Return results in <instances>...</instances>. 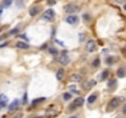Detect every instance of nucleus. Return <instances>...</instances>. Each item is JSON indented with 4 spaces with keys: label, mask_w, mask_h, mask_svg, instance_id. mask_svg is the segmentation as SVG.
<instances>
[{
    "label": "nucleus",
    "mask_w": 126,
    "mask_h": 118,
    "mask_svg": "<svg viewBox=\"0 0 126 118\" xmlns=\"http://www.w3.org/2000/svg\"><path fill=\"white\" fill-rule=\"evenodd\" d=\"M120 102H121V97H113L110 101H109V103H108V107H107V110H108V112H111V111H114L116 107L120 105Z\"/></svg>",
    "instance_id": "obj_1"
},
{
    "label": "nucleus",
    "mask_w": 126,
    "mask_h": 118,
    "mask_svg": "<svg viewBox=\"0 0 126 118\" xmlns=\"http://www.w3.org/2000/svg\"><path fill=\"white\" fill-rule=\"evenodd\" d=\"M54 19H55V12H54V10H53V9L45 10V12L43 14V20L51 22V21H54Z\"/></svg>",
    "instance_id": "obj_2"
},
{
    "label": "nucleus",
    "mask_w": 126,
    "mask_h": 118,
    "mask_svg": "<svg viewBox=\"0 0 126 118\" xmlns=\"http://www.w3.org/2000/svg\"><path fill=\"white\" fill-rule=\"evenodd\" d=\"M64 10H65L66 14H73V12H77L80 10V7L76 4H67V5L64 6Z\"/></svg>",
    "instance_id": "obj_3"
},
{
    "label": "nucleus",
    "mask_w": 126,
    "mask_h": 118,
    "mask_svg": "<svg viewBox=\"0 0 126 118\" xmlns=\"http://www.w3.org/2000/svg\"><path fill=\"white\" fill-rule=\"evenodd\" d=\"M96 48H97L96 41H93V39H89V41H87V43H86V50H87L88 53H92V52H94V50H96Z\"/></svg>",
    "instance_id": "obj_4"
},
{
    "label": "nucleus",
    "mask_w": 126,
    "mask_h": 118,
    "mask_svg": "<svg viewBox=\"0 0 126 118\" xmlns=\"http://www.w3.org/2000/svg\"><path fill=\"white\" fill-rule=\"evenodd\" d=\"M58 62L61 64V65H67V64L70 63V59H69V57H67L66 53H61L60 57L58 58Z\"/></svg>",
    "instance_id": "obj_5"
},
{
    "label": "nucleus",
    "mask_w": 126,
    "mask_h": 118,
    "mask_svg": "<svg viewBox=\"0 0 126 118\" xmlns=\"http://www.w3.org/2000/svg\"><path fill=\"white\" fill-rule=\"evenodd\" d=\"M59 113H60V111H59V110H54V108H49V110H47V111H45V116H47V117H49V118L56 117Z\"/></svg>",
    "instance_id": "obj_6"
},
{
    "label": "nucleus",
    "mask_w": 126,
    "mask_h": 118,
    "mask_svg": "<svg viewBox=\"0 0 126 118\" xmlns=\"http://www.w3.org/2000/svg\"><path fill=\"white\" fill-rule=\"evenodd\" d=\"M66 22L67 24H70V25H75V24H77V21H78V17L77 16H73V15H70V16H67L66 17Z\"/></svg>",
    "instance_id": "obj_7"
},
{
    "label": "nucleus",
    "mask_w": 126,
    "mask_h": 118,
    "mask_svg": "<svg viewBox=\"0 0 126 118\" xmlns=\"http://www.w3.org/2000/svg\"><path fill=\"white\" fill-rule=\"evenodd\" d=\"M39 10H40L39 6H32V7L29 9V15H31V16H36V15L39 12Z\"/></svg>",
    "instance_id": "obj_8"
},
{
    "label": "nucleus",
    "mask_w": 126,
    "mask_h": 118,
    "mask_svg": "<svg viewBox=\"0 0 126 118\" xmlns=\"http://www.w3.org/2000/svg\"><path fill=\"white\" fill-rule=\"evenodd\" d=\"M94 85H96V81L94 80H88L87 82L83 84V87H85V90H89L92 86H94Z\"/></svg>",
    "instance_id": "obj_9"
},
{
    "label": "nucleus",
    "mask_w": 126,
    "mask_h": 118,
    "mask_svg": "<svg viewBox=\"0 0 126 118\" xmlns=\"http://www.w3.org/2000/svg\"><path fill=\"white\" fill-rule=\"evenodd\" d=\"M64 75H65V70L64 69H58V71H56V79L59 81H61L62 79H64Z\"/></svg>",
    "instance_id": "obj_10"
},
{
    "label": "nucleus",
    "mask_w": 126,
    "mask_h": 118,
    "mask_svg": "<svg viewBox=\"0 0 126 118\" xmlns=\"http://www.w3.org/2000/svg\"><path fill=\"white\" fill-rule=\"evenodd\" d=\"M6 105H7V97L5 95H0V108L5 107Z\"/></svg>",
    "instance_id": "obj_11"
},
{
    "label": "nucleus",
    "mask_w": 126,
    "mask_h": 118,
    "mask_svg": "<svg viewBox=\"0 0 126 118\" xmlns=\"http://www.w3.org/2000/svg\"><path fill=\"white\" fill-rule=\"evenodd\" d=\"M116 75H118V78H125L126 76V69L125 68H119L118 71H116Z\"/></svg>",
    "instance_id": "obj_12"
},
{
    "label": "nucleus",
    "mask_w": 126,
    "mask_h": 118,
    "mask_svg": "<svg viewBox=\"0 0 126 118\" xmlns=\"http://www.w3.org/2000/svg\"><path fill=\"white\" fill-rule=\"evenodd\" d=\"M16 47L20 48V49H28V48H29V46H28L27 43H23V42H17V43H16Z\"/></svg>",
    "instance_id": "obj_13"
},
{
    "label": "nucleus",
    "mask_w": 126,
    "mask_h": 118,
    "mask_svg": "<svg viewBox=\"0 0 126 118\" xmlns=\"http://www.w3.org/2000/svg\"><path fill=\"white\" fill-rule=\"evenodd\" d=\"M83 102H85V100H83L82 97H77L75 101H73V105H75L76 107H80V106L83 105Z\"/></svg>",
    "instance_id": "obj_14"
},
{
    "label": "nucleus",
    "mask_w": 126,
    "mask_h": 118,
    "mask_svg": "<svg viewBox=\"0 0 126 118\" xmlns=\"http://www.w3.org/2000/svg\"><path fill=\"white\" fill-rule=\"evenodd\" d=\"M18 103H20L18 100H15L11 105L9 106V111H14V110H16V108H17V106H18Z\"/></svg>",
    "instance_id": "obj_15"
},
{
    "label": "nucleus",
    "mask_w": 126,
    "mask_h": 118,
    "mask_svg": "<svg viewBox=\"0 0 126 118\" xmlns=\"http://www.w3.org/2000/svg\"><path fill=\"white\" fill-rule=\"evenodd\" d=\"M71 81H73V82H78V81H81V76L78 74H72L71 75Z\"/></svg>",
    "instance_id": "obj_16"
},
{
    "label": "nucleus",
    "mask_w": 126,
    "mask_h": 118,
    "mask_svg": "<svg viewBox=\"0 0 126 118\" xmlns=\"http://www.w3.org/2000/svg\"><path fill=\"white\" fill-rule=\"evenodd\" d=\"M115 86H116V80H115V79L109 80V82H108V87H109V89H114Z\"/></svg>",
    "instance_id": "obj_17"
},
{
    "label": "nucleus",
    "mask_w": 126,
    "mask_h": 118,
    "mask_svg": "<svg viewBox=\"0 0 126 118\" xmlns=\"http://www.w3.org/2000/svg\"><path fill=\"white\" fill-rule=\"evenodd\" d=\"M108 76H109V71L108 70H104L100 74V80H105V79H108Z\"/></svg>",
    "instance_id": "obj_18"
},
{
    "label": "nucleus",
    "mask_w": 126,
    "mask_h": 118,
    "mask_svg": "<svg viewBox=\"0 0 126 118\" xmlns=\"http://www.w3.org/2000/svg\"><path fill=\"white\" fill-rule=\"evenodd\" d=\"M96 99H97V95H96V93H92V95L89 96V97H88V100H87V101H88L89 103H93L94 101H96Z\"/></svg>",
    "instance_id": "obj_19"
},
{
    "label": "nucleus",
    "mask_w": 126,
    "mask_h": 118,
    "mask_svg": "<svg viewBox=\"0 0 126 118\" xmlns=\"http://www.w3.org/2000/svg\"><path fill=\"white\" fill-rule=\"evenodd\" d=\"M11 4H12V0H4L3 1V6L4 7H9Z\"/></svg>",
    "instance_id": "obj_20"
},
{
    "label": "nucleus",
    "mask_w": 126,
    "mask_h": 118,
    "mask_svg": "<svg viewBox=\"0 0 126 118\" xmlns=\"http://www.w3.org/2000/svg\"><path fill=\"white\" fill-rule=\"evenodd\" d=\"M62 99H64L65 101H69V100L71 99V93H69V92H65L64 95H62Z\"/></svg>",
    "instance_id": "obj_21"
},
{
    "label": "nucleus",
    "mask_w": 126,
    "mask_h": 118,
    "mask_svg": "<svg viewBox=\"0 0 126 118\" xmlns=\"http://www.w3.org/2000/svg\"><path fill=\"white\" fill-rule=\"evenodd\" d=\"M115 60H116V59H115V58H113V57H108L105 62H107V64H113V63H114Z\"/></svg>",
    "instance_id": "obj_22"
},
{
    "label": "nucleus",
    "mask_w": 126,
    "mask_h": 118,
    "mask_svg": "<svg viewBox=\"0 0 126 118\" xmlns=\"http://www.w3.org/2000/svg\"><path fill=\"white\" fill-rule=\"evenodd\" d=\"M92 64H93V67H96V68H97V67H99V64H100V60H99V59H96V60H94Z\"/></svg>",
    "instance_id": "obj_23"
},
{
    "label": "nucleus",
    "mask_w": 126,
    "mask_h": 118,
    "mask_svg": "<svg viewBox=\"0 0 126 118\" xmlns=\"http://www.w3.org/2000/svg\"><path fill=\"white\" fill-rule=\"evenodd\" d=\"M44 100H45V97H40V99H38V100L33 101V105H36V103H39V102H43Z\"/></svg>",
    "instance_id": "obj_24"
},
{
    "label": "nucleus",
    "mask_w": 126,
    "mask_h": 118,
    "mask_svg": "<svg viewBox=\"0 0 126 118\" xmlns=\"http://www.w3.org/2000/svg\"><path fill=\"white\" fill-rule=\"evenodd\" d=\"M76 108H77V107L73 105V103H71V105L69 106V111H73V110H76Z\"/></svg>",
    "instance_id": "obj_25"
},
{
    "label": "nucleus",
    "mask_w": 126,
    "mask_h": 118,
    "mask_svg": "<svg viewBox=\"0 0 126 118\" xmlns=\"http://www.w3.org/2000/svg\"><path fill=\"white\" fill-rule=\"evenodd\" d=\"M49 52L51 53V54H58V49H55V48H50Z\"/></svg>",
    "instance_id": "obj_26"
},
{
    "label": "nucleus",
    "mask_w": 126,
    "mask_h": 118,
    "mask_svg": "<svg viewBox=\"0 0 126 118\" xmlns=\"http://www.w3.org/2000/svg\"><path fill=\"white\" fill-rule=\"evenodd\" d=\"M17 32H18V28L16 27V28H14V30L10 31V35H15V33H17Z\"/></svg>",
    "instance_id": "obj_27"
},
{
    "label": "nucleus",
    "mask_w": 126,
    "mask_h": 118,
    "mask_svg": "<svg viewBox=\"0 0 126 118\" xmlns=\"http://www.w3.org/2000/svg\"><path fill=\"white\" fill-rule=\"evenodd\" d=\"M48 4L49 5H54V4H56V0H48Z\"/></svg>",
    "instance_id": "obj_28"
},
{
    "label": "nucleus",
    "mask_w": 126,
    "mask_h": 118,
    "mask_svg": "<svg viewBox=\"0 0 126 118\" xmlns=\"http://www.w3.org/2000/svg\"><path fill=\"white\" fill-rule=\"evenodd\" d=\"M83 19H85V21H87V22L89 21V20H88V19H89V16H88V15H86V14L83 15Z\"/></svg>",
    "instance_id": "obj_29"
},
{
    "label": "nucleus",
    "mask_w": 126,
    "mask_h": 118,
    "mask_svg": "<svg viewBox=\"0 0 126 118\" xmlns=\"http://www.w3.org/2000/svg\"><path fill=\"white\" fill-rule=\"evenodd\" d=\"M70 89H71V91H72V92H75V93H78V91H77V90H76L75 87H73V86H71Z\"/></svg>",
    "instance_id": "obj_30"
},
{
    "label": "nucleus",
    "mask_w": 126,
    "mask_h": 118,
    "mask_svg": "<svg viewBox=\"0 0 126 118\" xmlns=\"http://www.w3.org/2000/svg\"><path fill=\"white\" fill-rule=\"evenodd\" d=\"M27 93H25V96H23V103H27Z\"/></svg>",
    "instance_id": "obj_31"
},
{
    "label": "nucleus",
    "mask_w": 126,
    "mask_h": 118,
    "mask_svg": "<svg viewBox=\"0 0 126 118\" xmlns=\"http://www.w3.org/2000/svg\"><path fill=\"white\" fill-rule=\"evenodd\" d=\"M14 118H22V113H18V114H16Z\"/></svg>",
    "instance_id": "obj_32"
},
{
    "label": "nucleus",
    "mask_w": 126,
    "mask_h": 118,
    "mask_svg": "<svg viewBox=\"0 0 126 118\" xmlns=\"http://www.w3.org/2000/svg\"><path fill=\"white\" fill-rule=\"evenodd\" d=\"M113 1H116V3H122L124 0H113Z\"/></svg>",
    "instance_id": "obj_33"
},
{
    "label": "nucleus",
    "mask_w": 126,
    "mask_h": 118,
    "mask_svg": "<svg viewBox=\"0 0 126 118\" xmlns=\"http://www.w3.org/2000/svg\"><path fill=\"white\" fill-rule=\"evenodd\" d=\"M1 11H3V10H1V6H0V15H1Z\"/></svg>",
    "instance_id": "obj_34"
},
{
    "label": "nucleus",
    "mask_w": 126,
    "mask_h": 118,
    "mask_svg": "<svg viewBox=\"0 0 126 118\" xmlns=\"http://www.w3.org/2000/svg\"><path fill=\"white\" fill-rule=\"evenodd\" d=\"M124 112H126V106L124 107Z\"/></svg>",
    "instance_id": "obj_35"
},
{
    "label": "nucleus",
    "mask_w": 126,
    "mask_h": 118,
    "mask_svg": "<svg viewBox=\"0 0 126 118\" xmlns=\"http://www.w3.org/2000/svg\"><path fill=\"white\" fill-rule=\"evenodd\" d=\"M70 118H77L76 116H72V117H70Z\"/></svg>",
    "instance_id": "obj_36"
},
{
    "label": "nucleus",
    "mask_w": 126,
    "mask_h": 118,
    "mask_svg": "<svg viewBox=\"0 0 126 118\" xmlns=\"http://www.w3.org/2000/svg\"><path fill=\"white\" fill-rule=\"evenodd\" d=\"M124 10H126V4H125V5H124Z\"/></svg>",
    "instance_id": "obj_37"
},
{
    "label": "nucleus",
    "mask_w": 126,
    "mask_h": 118,
    "mask_svg": "<svg viewBox=\"0 0 126 118\" xmlns=\"http://www.w3.org/2000/svg\"><path fill=\"white\" fill-rule=\"evenodd\" d=\"M34 118H43V117H34Z\"/></svg>",
    "instance_id": "obj_38"
},
{
    "label": "nucleus",
    "mask_w": 126,
    "mask_h": 118,
    "mask_svg": "<svg viewBox=\"0 0 126 118\" xmlns=\"http://www.w3.org/2000/svg\"><path fill=\"white\" fill-rule=\"evenodd\" d=\"M125 50H126V48H125Z\"/></svg>",
    "instance_id": "obj_39"
}]
</instances>
